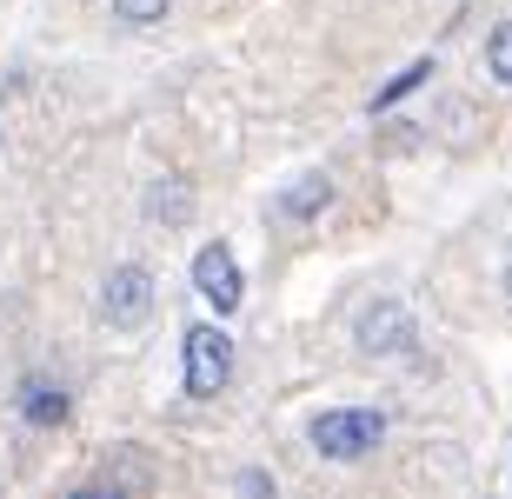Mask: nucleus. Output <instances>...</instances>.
<instances>
[{
	"label": "nucleus",
	"instance_id": "obj_1",
	"mask_svg": "<svg viewBox=\"0 0 512 499\" xmlns=\"http://www.w3.org/2000/svg\"><path fill=\"white\" fill-rule=\"evenodd\" d=\"M380 440H386V413H373V406H333V413L313 420V453L320 460H366Z\"/></svg>",
	"mask_w": 512,
	"mask_h": 499
},
{
	"label": "nucleus",
	"instance_id": "obj_2",
	"mask_svg": "<svg viewBox=\"0 0 512 499\" xmlns=\"http://www.w3.org/2000/svg\"><path fill=\"white\" fill-rule=\"evenodd\" d=\"M147 313H153V273L147 267H114L100 280V320L107 327L133 333V327H147Z\"/></svg>",
	"mask_w": 512,
	"mask_h": 499
},
{
	"label": "nucleus",
	"instance_id": "obj_3",
	"mask_svg": "<svg viewBox=\"0 0 512 499\" xmlns=\"http://www.w3.org/2000/svg\"><path fill=\"white\" fill-rule=\"evenodd\" d=\"M233 380V340L220 327H187V393L213 400Z\"/></svg>",
	"mask_w": 512,
	"mask_h": 499
},
{
	"label": "nucleus",
	"instance_id": "obj_4",
	"mask_svg": "<svg viewBox=\"0 0 512 499\" xmlns=\"http://www.w3.org/2000/svg\"><path fill=\"white\" fill-rule=\"evenodd\" d=\"M193 287H200V300H207L220 320H227V313H240V300H247V287H240V260H233L220 240L193 253Z\"/></svg>",
	"mask_w": 512,
	"mask_h": 499
},
{
	"label": "nucleus",
	"instance_id": "obj_5",
	"mask_svg": "<svg viewBox=\"0 0 512 499\" xmlns=\"http://www.w3.org/2000/svg\"><path fill=\"white\" fill-rule=\"evenodd\" d=\"M353 340H360V353H406V346H413V320H406L399 300H380V307L360 313Z\"/></svg>",
	"mask_w": 512,
	"mask_h": 499
},
{
	"label": "nucleus",
	"instance_id": "obj_6",
	"mask_svg": "<svg viewBox=\"0 0 512 499\" xmlns=\"http://www.w3.org/2000/svg\"><path fill=\"white\" fill-rule=\"evenodd\" d=\"M14 406H20V420H27V426H60V420H67V386H54L47 373H27L20 393H14Z\"/></svg>",
	"mask_w": 512,
	"mask_h": 499
},
{
	"label": "nucleus",
	"instance_id": "obj_7",
	"mask_svg": "<svg viewBox=\"0 0 512 499\" xmlns=\"http://www.w3.org/2000/svg\"><path fill=\"white\" fill-rule=\"evenodd\" d=\"M326 200H333V180H326V173H306L300 187H286L280 200H273V213H280V220H313Z\"/></svg>",
	"mask_w": 512,
	"mask_h": 499
},
{
	"label": "nucleus",
	"instance_id": "obj_8",
	"mask_svg": "<svg viewBox=\"0 0 512 499\" xmlns=\"http://www.w3.org/2000/svg\"><path fill=\"white\" fill-rule=\"evenodd\" d=\"M147 213H153V220H167V227H180V220L193 213V193L180 187V180H160V187L147 193Z\"/></svg>",
	"mask_w": 512,
	"mask_h": 499
},
{
	"label": "nucleus",
	"instance_id": "obj_9",
	"mask_svg": "<svg viewBox=\"0 0 512 499\" xmlns=\"http://www.w3.org/2000/svg\"><path fill=\"white\" fill-rule=\"evenodd\" d=\"M426 80H433V60H413V67H399V74L386 80L380 94H373V114H380V107H399V100L413 94V87H426Z\"/></svg>",
	"mask_w": 512,
	"mask_h": 499
},
{
	"label": "nucleus",
	"instance_id": "obj_10",
	"mask_svg": "<svg viewBox=\"0 0 512 499\" xmlns=\"http://www.w3.org/2000/svg\"><path fill=\"white\" fill-rule=\"evenodd\" d=\"M486 67H493V80H506L512 87V20H499L493 40H486Z\"/></svg>",
	"mask_w": 512,
	"mask_h": 499
},
{
	"label": "nucleus",
	"instance_id": "obj_11",
	"mask_svg": "<svg viewBox=\"0 0 512 499\" xmlns=\"http://www.w3.org/2000/svg\"><path fill=\"white\" fill-rule=\"evenodd\" d=\"M114 14L133 27H153V20H167V0H114Z\"/></svg>",
	"mask_w": 512,
	"mask_h": 499
},
{
	"label": "nucleus",
	"instance_id": "obj_12",
	"mask_svg": "<svg viewBox=\"0 0 512 499\" xmlns=\"http://www.w3.org/2000/svg\"><path fill=\"white\" fill-rule=\"evenodd\" d=\"M506 293H512V260H506Z\"/></svg>",
	"mask_w": 512,
	"mask_h": 499
}]
</instances>
